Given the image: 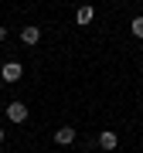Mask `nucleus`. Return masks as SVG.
<instances>
[{
    "mask_svg": "<svg viewBox=\"0 0 143 153\" xmlns=\"http://www.w3.org/2000/svg\"><path fill=\"white\" fill-rule=\"evenodd\" d=\"M0 143H4V129H0Z\"/></svg>",
    "mask_w": 143,
    "mask_h": 153,
    "instance_id": "9",
    "label": "nucleus"
},
{
    "mask_svg": "<svg viewBox=\"0 0 143 153\" xmlns=\"http://www.w3.org/2000/svg\"><path fill=\"white\" fill-rule=\"evenodd\" d=\"M21 41H24V44H38V41H41V27H34V24H28V27L21 31Z\"/></svg>",
    "mask_w": 143,
    "mask_h": 153,
    "instance_id": "5",
    "label": "nucleus"
},
{
    "mask_svg": "<svg viewBox=\"0 0 143 153\" xmlns=\"http://www.w3.org/2000/svg\"><path fill=\"white\" fill-rule=\"evenodd\" d=\"M4 38H7V27H0V41H4Z\"/></svg>",
    "mask_w": 143,
    "mask_h": 153,
    "instance_id": "8",
    "label": "nucleus"
},
{
    "mask_svg": "<svg viewBox=\"0 0 143 153\" xmlns=\"http://www.w3.org/2000/svg\"><path fill=\"white\" fill-rule=\"evenodd\" d=\"M99 146L102 150H116V146H119V136H116L112 129H102L99 133Z\"/></svg>",
    "mask_w": 143,
    "mask_h": 153,
    "instance_id": "4",
    "label": "nucleus"
},
{
    "mask_svg": "<svg viewBox=\"0 0 143 153\" xmlns=\"http://www.w3.org/2000/svg\"><path fill=\"white\" fill-rule=\"evenodd\" d=\"M55 143L58 146H72V143H75V129H72V126H61L55 133Z\"/></svg>",
    "mask_w": 143,
    "mask_h": 153,
    "instance_id": "3",
    "label": "nucleus"
},
{
    "mask_svg": "<svg viewBox=\"0 0 143 153\" xmlns=\"http://www.w3.org/2000/svg\"><path fill=\"white\" fill-rule=\"evenodd\" d=\"M7 119H10L14 126L24 123V119H28V105H24V102H10V105H7Z\"/></svg>",
    "mask_w": 143,
    "mask_h": 153,
    "instance_id": "2",
    "label": "nucleus"
},
{
    "mask_svg": "<svg viewBox=\"0 0 143 153\" xmlns=\"http://www.w3.org/2000/svg\"><path fill=\"white\" fill-rule=\"evenodd\" d=\"M92 17H95V10H92V7H78L75 21H78V24H89V21H92Z\"/></svg>",
    "mask_w": 143,
    "mask_h": 153,
    "instance_id": "6",
    "label": "nucleus"
},
{
    "mask_svg": "<svg viewBox=\"0 0 143 153\" xmlns=\"http://www.w3.org/2000/svg\"><path fill=\"white\" fill-rule=\"evenodd\" d=\"M21 75H24L21 61H4V68H0V78H4V82H17Z\"/></svg>",
    "mask_w": 143,
    "mask_h": 153,
    "instance_id": "1",
    "label": "nucleus"
},
{
    "mask_svg": "<svg viewBox=\"0 0 143 153\" xmlns=\"http://www.w3.org/2000/svg\"><path fill=\"white\" fill-rule=\"evenodd\" d=\"M130 31L136 34V38H143V17H133V24H130Z\"/></svg>",
    "mask_w": 143,
    "mask_h": 153,
    "instance_id": "7",
    "label": "nucleus"
}]
</instances>
